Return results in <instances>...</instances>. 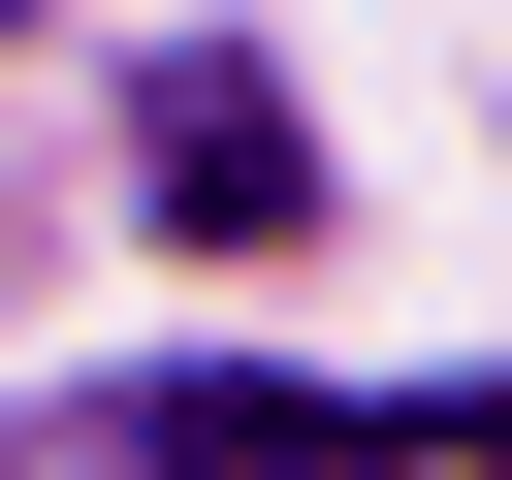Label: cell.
<instances>
[{
	"label": "cell",
	"mask_w": 512,
	"mask_h": 480,
	"mask_svg": "<svg viewBox=\"0 0 512 480\" xmlns=\"http://www.w3.org/2000/svg\"><path fill=\"white\" fill-rule=\"evenodd\" d=\"M64 480H512V384H128Z\"/></svg>",
	"instance_id": "obj_1"
},
{
	"label": "cell",
	"mask_w": 512,
	"mask_h": 480,
	"mask_svg": "<svg viewBox=\"0 0 512 480\" xmlns=\"http://www.w3.org/2000/svg\"><path fill=\"white\" fill-rule=\"evenodd\" d=\"M160 224H192V256H288V224H320L288 64H160Z\"/></svg>",
	"instance_id": "obj_2"
}]
</instances>
